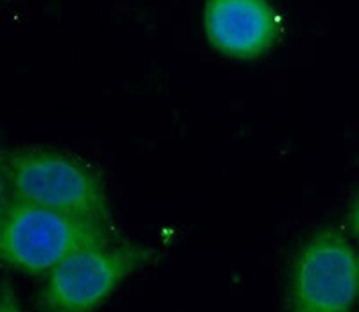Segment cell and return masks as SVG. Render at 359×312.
<instances>
[{
  "label": "cell",
  "mask_w": 359,
  "mask_h": 312,
  "mask_svg": "<svg viewBox=\"0 0 359 312\" xmlns=\"http://www.w3.org/2000/svg\"><path fill=\"white\" fill-rule=\"evenodd\" d=\"M2 196L83 219H110L107 192L97 175L57 151L20 149L4 154Z\"/></svg>",
  "instance_id": "1"
},
{
  "label": "cell",
  "mask_w": 359,
  "mask_h": 312,
  "mask_svg": "<svg viewBox=\"0 0 359 312\" xmlns=\"http://www.w3.org/2000/svg\"><path fill=\"white\" fill-rule=\"evenodd\" d=\"M110 244L108 223L83 219L27 203L2 201V260L27 275L50 273L83 247Z\"/></svg>",
  "instance_id": "2"
},
{
  "label": "cell",
  "mask_w": 359,
  "mask_h": 312,
  "mask_svg": "<svg viewBox=\"0 0 359 312\" xmlns=\"http://www.w3.org/2000/svg\"><path fill=\"white\" fill-rule=\"evenodd\" d=\"M358 300L359 253L336 230H320L294 257L290 312H351Z\"/></svg>",
  "instance_id": "3"
},
{
  "label": "cell",
  "mask_w": 359,
  "mask_h": 312,
  "mask_svg": "<svg viewBox=\"0 0 359 312\" xmlns=\"http://www.w3.org/2000/svg\"><path fill=\"white\" fill-rule=\"evenodd\" d=\"M151 253L101 244L67 257L47 276L41 301L47 312H92Z\"/></svg>",
  "instance_id": "4"
},
{
  "label": "cell",
  "mask_w": 359,
  "mask_h": 312,
  "mask_svg": "<svg viewBox=\"0 0 359 312\" xmlns=\"http://www.w3.org/2000/svg\"><path fill=\"white\" fill-rule=\"evenodd\" d=\"M203 25L214 49L236 60H253L268 53L280 27L268 0H207Z\"/></svg>",
  "instance_id": "5"
},
{
  "label": "cell",
  "mask_w": 359,
  "mask_h": 312,
  "mask_svg": "<svg viewBox=\"0 0 359 312\" xmlns=\"http://www.w3.org/2000/svg\"><path fill=\"white\" fill-rule=\"evenodd\" d=\"M351 226L352 230H354L355 237L359 239V198L355 199L354 205H352L351 208Z\"/></svg>",
  "instance_id": "6"
},
{
  "label": "cell",
  "mask_w": 359,
  "mask_h": 312,
  "mask_svg": "<svg viewBox=\"0 0 359 312\" xmlns=\"http://www.w3.org/2000/svg\"><path fill=\"white\" fill-rule=\"evenodd\" d=\"M0 312H22L20 308H18V305L15 304V300L9 296L8 291H4V298H2V308H0Z\"/></svg>",
  "instance_id": "7"
}]
</instances>
